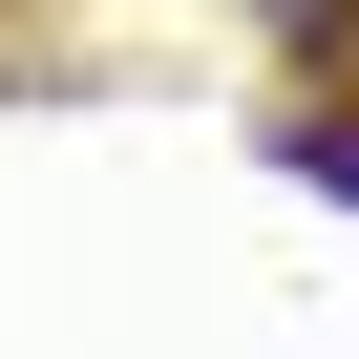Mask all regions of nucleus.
<instances>
[{
  "label": "nucleus",
  "instance_id": "nucleus-1",
  "mask_svg": "<svg viewBox=\"0 0 359 359\" xmlns=\"http://www.w3.org/2000/svg\"><path fill=\"white\" fill-rule=\"evenodd\" d=\"M275 148H296V169H317V191H359V106H296V127H275Z\"/></svg>",
  "mask_w": 359,
  "mask_h": 359
}]
</instances>
